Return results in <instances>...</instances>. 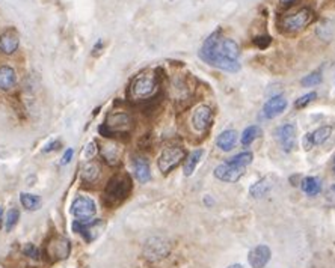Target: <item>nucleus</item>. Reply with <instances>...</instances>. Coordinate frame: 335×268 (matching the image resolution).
<instances>
[{
	"mask_svg": "<svg viewBox=\"0 0 335 268\" xmlns=\"http://www.w3.org/2000/svg\"><path fill=\"white\" fill-rule=\"evenodd\" d=\"M198 56L202 62L207 65L215 66L218 69L227 73H237L240 71V47L231 38H222L220 29L215 31L212 35H208L204 44L201 46Z\"/></svg>",
	"mask_w": 335,
	"mask_h": 268,
	"instance_id": "obj_1",
	"label": "nucleus"
},
{
	"mask_svg": "<svg viewBox=\"0 0 335 268\" xmlns=\"http://www.w3.org/2000/svg\"><path fill=\"white\" fill-rule=\"evenodd\" d=\"M132 189H133V184H132L130 175H127V173L114 175L106 184L103 201L110 208L118 206L119 204H122L125 199H127L129 194L132 193Z\"/></svg>",
	"mask_w": 335,
	"mask_h": 268,
	"instance_id": "obj_2",
	"label": "nucleus"
},
{
	"mask_svg": "<svg viewBox=\"0 0 335 268\" xmlns=\"http://www.w3.org/2000/svg\"><path fill=\"white\" fill-rule=\"evenodd\" d=\"M313 20H314V12L305 6L293 14L283 16L278 20V26L285 33H299L305 27H308V24H311Z\"/></svg>",
	"mask_w": 335,
	"mask_h": 268,
	"instance_id": "obj_3",
	"label": "nucleus"
},
{
	"mask_svg": "<svg viewBox=\"0 0 335 268\" xmlns=\"http://www.w3.org/2000/svg\"><path fill=\"white\" fill-rule=\"evenodd\" d=\"M159 89V80L154 74H139L130 84V96L134 101H145L154 95Z\"/></svg>",
	"mask_w": 335,
	"mask_h": 268,
	"instance_id": "obj_4",
	"label": "nucleus"
},
{
	"mask_svg": "<svg viewBox=\"0 0 335 268\" xmlns=\"http://www.w3.org/2000/svg\"><path fill=\"white\" fill-rule=\"evenodd\" d=\"M133 125L132 116L124 111H112L107 115L106 122L100 126V133L104 137H114L115 134L129 133Z\"/></svg>",
	"mask_w": 335,
	"mask_h": 268,
	"instance_id": "obj_5",
	"label": "nucleus"
},
{
	"mask_svg": "<svg viewBox=\"0 0 335 268\" xmlns=\"http://www.w3.org/2000/svg\"><path fill=\"white\" fill-rule=\"evenodd\" d=\"M186 158V151L180 146H171L163 149V152L160 154L157 166L160 169V172L163 175H168L169 172H172L174 169Z\"/></svg>",
	"mask_w": 335,
	"mask_h": 268,
	"instance_id": "obj_6",
	"label": "nucleus"
},
{
	"mask_svg": "<svg viewBox=\"0 0 335 268\" xmlns=\"http://www.w3.org/2000/svg\"><path fill=\"white\" fill-rule=\"evenodd\" d=\"M71 253V244L61 235H53L47 243V256L50 261H64Z\"/></svg>",
	"mask_w": 335,
	"mask_h": 268,
	"instance_id": "obj_7",
	"label": "nucleus"
},
{
	"mask_svg": "<svg viewBox=\"0 0 335 268\" xmlns=\"http://www.w3.org/2000/svg\"><path fill=\"white\" fill-rule=\"evenodd\" d=\"M97 213L95 202L88 196H77L71 204V214L80 221H89Z\"/></svg>",
	"mask_w": 335,
	"mask_h": 268,
	"instance_id": "obj_8",
	"label": "nucleus"
},
{
	"mask_svg": "<svg viewBox=\"0 0 335 268\" xmlns=\"http://www.w3.org/2000/svg\"><path fill=\"white\" fill-rule=\"evenodd\" d=\"M104 228V221L103 220H89V221H80L74 220L73 221V231L77 234H82L83 238L86 239L88 243H92L94 239L100 236Z\"/></svg>",
	"mask_w": 335,
	"mask_h": 268,
	"instance_id": "obj_9",
	"label": "nucleus"
},
{
	"mask_svg": "<svg viewBox=\"0 0 335 268\" xmlns=\"http://www.w3.org/2000/svg\"><path fill=\"white\" fill-rule=\"evenodd\" d=\"M169 250H171V247H169V243H168L166 239H163L160 236H152L145 243L144 255L150 261H159V259L168 256Z\"/></svg>",
	"mask_w": 335,
	"mask_h": 268,
	"instance_id": "obj_10",
	"label": "nucleus"
},
{
	"mask_svg": "<svg viewBox=\"0 0 335 268\" xmlns=\"http://www.w3.org/2000/svg\"><path fill=\"white\" fill-rule=\"evenodd\" d=\"M275 137L284 152H291L296 146V126L293 124H284L276 130Z\"/></svg>",
	"mask_w": 335,
	"mask_h": 268,
	"instance_id": "obj_11",
	"label": "nucleus"
},
{
	"mask_svg": "<svg viewBox=\"0 0 335 268\" xmlns=\"http://www.w3.org/2000/svg\"><path fill=\"white\" fill-rule=\"evenodd\" d=\"M245 173V167L234 166L230 163H222L215 169V176L223 182H237Z\"/></svg>",
	"mask_w": 335,
	"mask_h": 268,
	"instance_id": "obj_12",
	"label": "nucleus"
},
{
	"mask_svg": "<svg viewBox=\"0 0 335 268\" xmlns=\"http://www.w3.org/2000/svg\"><path fill=\"white\" fill-rule=\"evenodd\" d=\"M190 122H192V126L197 131H200V133L205 131L208 126H210V122H212V107H208L205 104L198 106L193 110Z\"/></svg>",
	"mask_w": 335,
	"mask_h": 268,
	"instance_id": "obj_13",
	"label": "nucleus"
},
{
	"mask_svg": "<svg viewBox=\"0 0 335 268\" xmlns=\"http://www.w3.org/2000/svg\"><path fill=\"white\" fill-rule=\"evenodd\" d=\"M287 104L288 103L284 98V95H281V94L272 95L263 107V116L266 119H273V118H276L283 113V111L287 109Z\"/></svg>",
	"mask_w": 335,
	"mask_h": 268,
	"instance_id": "obj_14",
	"label": "nucleus"
},
{
	"mask_svg": "<svg viewBox=\"0 0 335 268\" xmlns=\"http://www.w3.org/2000/svg\"><path fill=\"white\" fill-rule=\"evenodd\" d=\"M272 252L268 246L260 244L248 253V262L252 268H264L270 261Z\"/></svg>",
	"mask_w": 335,
	"mask_h": 268,
	"instance_id": "obj_15",
	"label": "nucleus"
},
{
	"mask_svg": "<svg viewBox=\"0 0 335 268\" xmlns=\"http://www.w3.org/2000/svg\"><path fill=\"white\" fill-rule=\"evenodd\" d=\"M20 47V35L16 29H6L0 35V51L3 54H14Z\"/></svg>",
	"mask_w": 335,
	"mask_h": 268,
	"instance_id": "obj_16",
	"label": "nucleus"
},
{
	"mask_svg": "<svg viewBox=\"0 0 335 268\" xmlns=\"http://www.w3.org/2000/svg\"><path fill=\"white\" fill-rule=\"evenodd\" d=\"M17 84V73L9 65H0V91L9 92Z\"/></svg>",
	"mask_w": 335,
	"mask_h": 268,
	"instance_id": "obj_17",
	"label": "nucleus"
},
{
	"mask_svg": "<svg viewBox=\"0 0 335 268\" xmlns=\"http://www.w3.org/2000/svg\"><path fill=\"white\" fill-rule=\"evenodd\" d=\"M121 155H122V148L118 143L109 142V143L103 145V148H101V157L110 166L118 164L121 160Z\"/></svg>",
	"mask_w": 335,
	"mask_h": 268,
	"instance_id": "obj_18",
	"label": "nucleus"
},
{
	"mask_svg": "<svg viewBox=\"0 0 335 268\" xmlns=\"http://www.w3.org/2000/svg\"><path fill=\"white\" fill-rule=\"evenodd\" d=\"M133 171H134V176L136 179L141 182V184H147V182L151 179V169L150 164L145 158L137 157L133 161Z\"/></svg>",
	"mask_w": 335,
	"mask_h": 268,
	"instance_id": "obj_19",
	"label": "nucleus"
},
{
	"mask_svg": "<svg viewBox=\"0 0 335 268\" xmlns=\"http://www.w3.org/2000/svg\"><path fill=\"white\" fill-rule=\"evenodd\" d=\"M237 142V131L235 130H225V131H222L218 139H216V146L220 149V151H231L234 148Z\"/></svg>",
	"mask_w": 335,
	"mask_h": 268,
	"instance_id": "obj_20",
	"label": "nucleus"
},
{
	"mask_svg": "<svg viewBox=\"0 0 335 268\" xmlns=\"http://www.w3.org/2000/svg\"><path fill=\"white\" fill-rule=\"evenodd\" d=\"M100 178V166L94 163V161H88L85 166L82 167V181L85 184H94Z\"/></svg>",
	"mask_w": 335,
	"mask_h": 268,
	"instance_id": "obj_21",
	"label": "nucleus"
},
{
	"mask_svg": "<svg viewBox=\"0 0 335 268\" xmlns=\"http://www.w3.org/2000/svg\"><path fill=\"white\" fill-rule=\"evenodd\" d=\"M301 189L305 194L317 196L320 191H322V182H320V179L316 176H306L301 182Z\"/></svg>",
	"mask_w": 335,
	"mask_h": 268,
	"instance_id": "obj_22",
	"label": "nucleus"
},
{
	"mask_svg": "<svg viewBox=\"0 0 335 268\" xmlns=\"http://www.w3.org/2000/svg\"><path fill=\"white\" fill-rule=\"evenodd\" d=\"M202 154H204L202 149H197V151H192V152L187 155V158L184 160V167H183L184 176H192V175H193L195 169H197V166H198L200 161H201Z\"/></svg>",
	"mask_w": 335,
	"mask_h": 268,
	"instance_id": "obj_23",
	"label": "nucleus"
},
{
	"mask_svg": "<svg viewBox=\"0 0 335 268\" xmlns=\"http://www.w3.org/2000/svg\"><path fill=\"white\" fill-rule=\"evenodd\" d=\"M272 189V184H270V181L269 178H263L260 181H257L255 184L251 186L249 189V194L255 197V199H258V197H264Z\"/></svg>",
	"mask_w": 335,
	"mask_h": 268,
	"instance_id": "obj_24",
	"label": "nucleus"
},
{
	"mask_svg": "<svg viewBox=\"0 0 335 268\" xmlns=\"http://www.w3.org/2000/svg\"><path fill=\"white\" fill-rule=\"evenodd\" d=\"M20 202L21 205L29 209V211H35L41 206V197L32 193H21L20 194Z\"/></svg>",
	"mask_w": 335,
	"mask_h": 268,
	"instance_id": "obj_25",
	"label": "nucleus"
},
{
	"mask_svg": "<svg viewBox=\"0 0 335 268\" xmlns=\"http://www.w3.org/2000/svg\"><path fill=\"white\" fill-rule=\"evenodd\" d=\"M260 136H261V128H260V126L258 125H251V126H248V128L243 131V134L240 137V142H242L243 146H249Z\"/></svg>",
	"mask_w": 335,
	"mask_h": 268,
	"instance_id": "obj_26",
	"label": "nucleus"
},
{
	"mask_svg": "<svg viewBox=\"0 0 335 268\" xmlns=\"http://www.w3.org/2000/svg\"><path fill=\"white\" fill-rule=\"evenodd\" d=\"M254 160V154L251 151H245V152H240L234 155V157H231L227 163L230 164H234V166H240V167H246L248 164H251Z\"/></svg>",
	"mask_w": 335,
	"mask_h": 268,
	"instance_id": "obj_27",
	"label": "nucleus"
},
{
	"mask_svg": "<svg viewBox=\"0 0 335 268\" xmlns=\"http://www.w3.org/2000/svg\"><path fill=\"white\" fill-rule=\"evenodd\" d=\"M331 134H332V126H329V125L320 126V128H317L314 133H311L314 145H323L331 137Z\"/></svg>",
	"mask_w": 335,
	"mask_h": 268,
	"instance_id": "obj_28",
	"label": "nucleus"
},
{
	"mask_svg": "<svg viewBox=\"0 0 335 268\" xmlns=\"http://www.w3.org/2000/svg\"><path fill=\"white\" fill-rule=\"evenodd\" d=\"M20 220V211L17 208H11L8 213H6V219H5V228L8 232H11L14 228H16V224Z\"/></svg>",
	"mask_w": 335,
	"mask_h": 268,
	"instance_id": "obj_29",
	"label": "nucleus"
},
{
	"mask_svg": "<svg viewBox=\"0 0 335 268\" xmlns=\"http://www.w3.org/2000/svg\"><path fill=\"white\" fill-rule=\"evenodd\" d=\"M322 83V73L320 71H313L308 76H305L301 80V84L303 88H311V86H317V84Z\"/></svg>",
	"mask_w": 335,
	"mask_h": 268,
	"instance_id": "obj_30",
	"label": "nucleus"
},
{
	"mask_svg": "<svg viewBox=\"0 0 335 268\" xmlns=\"http://www.w3.org/2000/svg\"><path fill=\"white\" fill-rule=\"evenodd\" d=\"M317 98V94L316 92H308V94H305V95H302V96H299L298 100L295 101V107L296 109H303V107H306L308 104H311L314 100Z\"/></svg>",
	"mask_w": 335,
	"mask_h": 268,
	"instance_id": "obj_31",
	"label": "nucleus"
},
{
	"mask_svg": "<svg viewBox=\"0 0 335 268\" xmlns=\"http://www.w3.org/2000/svg\"><path fill=\"white\" fill-rule=\"evenodd\" d=\"M254 46L260 50H266L270 44H272V38L268 36V35H260L257 38H254Z\"/></svg>",
	"mask_w": 335,
	"mask_h": 268,
	"instance_id": "obj_32",
	"label": "nucleus"
},
{
	"mask_svg": "<svg viewBox=\"0 0 335 268\" xmlns=\"http://www.w3.org/2000/svg\"><path fill=\"white\" fill-rule=\"evenodd\" d=\"M97 151H99V148H97V143L95 142H89L86 145V148L83 149V157H85L86 160H91V158L95 157Z\"/></svg>",
	"mask_w": 335,
	"mask_h": 268,
	"instance_id": "obj_33",
	"label": "nucleus"
},
{
	"mask_svg": "<svg viewBox=\"0 0 335 268\" xmlns=\"http://www.w3.org/2000/svg\"><path fill=\"white\" fill-rule=\"evenodd\" d=\"M23 252H24V255H27L29 258H32V259H39V252H38V249L34 246V244H26L24 246V249H23Z\"/></svg>",
	"mask_w": 335,
	"mask_h": 268,
	"instance_id": "obj_34",
	"label": "nucleus"
},
{
	"mask_svg": "<svg viewBox=\"0 0 335 268\" xmlns=\"http://www.w3.org/2000/svg\"><path fill=\"white\" fill-rule=\"evenodd\" d=\"M302 145H303V149H305V151L313 149L314 142H313V136H311V133H306V134L302 137Z\"/></svg>",
	"mask_w": 335,
	"mask_h": 268,
	"instance_id": "obj_35",
	"label": "nucleus"
},
{
	"mask_svg": "<svg viewBox=\"0 0 335 268\" xmlns=\"http://www.w3.org/2000/svg\"><path fill=\"white\" fill-rule=\"evenodd\" d=\"M73 155H74V149H73V148H69V149H67V152L64 154V157H62V161H61V164H62V166L68 164L69 161H71V158H73Z\"/></svg>",
	"mask_w": 335,
	"mask_h": 268,
	"instance_id": "obj_36",
	"label": "nucleus"
},
{
	"mask_svg": "<svg viewBox=\"0 0 335 268\" xmlns=\"http://www.w3.org/2000/svg\"><path fill=\"white\" fill-rule=\"evenodd\" d=\"M103 47H104V42H103V39H99V41H97V44L94 46V48H92V54H94V56L100 54V51L103 50Z\"/></svg>",
	"mask_w": 335,
	"mask_h": 268,
	"instance_id": "obj_37",
	"label": "nucleus"
},
{
	"mask_svg": "<svg viewBox=\"0 0 335 268\" xmlns=\"http://www.w3.org/2000/svg\"><path fill=\"white\" fill-rule=\"evenodd\" d=\"M58 146H61L59 140H54V142L49 143V145L44 148V152H51V151H54V149H58Z\"/></svg>",
	"mask_w": 335,
	"mask_h": 268,
	"instance_id": "obj_38",
	"label": "nucleus"
},
{
	"mask_svg": "<svg viewBox=\"0 0 335 268\" xmlns=\"http://www.w3.org/2000/svg\"><path fill=\"white\" fill-rule=\"evenodd\" d=\"M295 2H298V0H279V3H281L283 6H290V5H293Z\"/></svg>",
	"mask_w": 335,
	"mask_h": 268,
	"instance_id": "obj_39",
	"label": "nucleus"
},
{
	"mask_svg": "<svg viewBox=\"0 0 335 268\" xmlns=\"http://www.w3.org/2000/svg\"><path fill=\"white\" fill-rule=\"evenodd\" d=\"M2 221H3V208L0 206V228H2Z\"/></svg>",
	"mask_w": 335,
	"mask_h": 268,
	"instance_id": "obj_40",
	"label": "nucleus"
},
{
	"mask_svg": "<svg viewBox=\"0 0 335 268\" xmlns=\"http://www.w3.org/2000/svg\"><path fill=\"white\" fill-rule=\"evenodd\" d=\"M205 205H208V206H210V205H213V201H210V197H208V196H205Z\"/></svg>",
	"mask_w": 335,
	"mask_h": 268,
	"instance_id": "obj_41",
	"label": "nucleus"
},
{
	"mask_svg": "<svg viewBox=\"0 0 335 268\" xmlns=\"http://www.w3.org/2000/svg\"><path fill=\"white\" fill-rule=\"evenodd\" d=\"M227 268H243V265L242 264H233V265H230Z\"/></svg>",
	"mask_w": 335,
	"mask_h": 268,
	"instance_id": "obj_42",
	"label": "nucleus"
},
{
	"mask_svg": "<svg viewBox=\"0 0 335 268\" xmlns=\"http://www.w3.org/2000/svg\"><path fill=\"white\" fill-rule=\"evenodd\" d=\"M331 191H335V186H332V187H331Z\"/></svg>",
	"mask_w": 335,
	"mask_h": 268,
	"instance_id": "obj_43",
	"label": "nucleus"
},
{
	"mask_svg": "<svg viewBox=\"0 0 335 268\" xmlns=\"http://www.w3.org/2000/svg\"><path fill=\"white\" fill-rule=\"evenodd\" d=\"M334 172H335V158H334Z\"/></svg>",
	"mask_w": 335,
	"mask_h": 268,
	"instance_id": "obj_44",
	"label": "nucleus"
}]
</instances>
